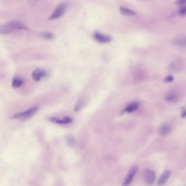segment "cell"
Returning a JSON list of instances; mask_svg holds the SVG:
<instances>
[{"label":"cell","instance_id":"cell-1","mask_svg":"<svg viewBox=\"0 0 186 186\" xmlns=\"http://www.w3.org/2000/svg\"><path fill=\"white\" fill-rule=\"evenodd\" d=\"M25 25L19 21H12L0 25V34H7L19 30H26Z\"/></svg>","mask_w":186,"mask_h":186},{"label":"cell","instance_id":"cell-2","mask_svg":"<svg viewBox=\"0 0 186 186\" xmlns=\"http://www.w3.org/2000/svg\"><path fill=\"white\" fill-rule=\"evenodd\" d=\"M38 110V107H32L31 109H28L22 113H16L15 115L12 116L10 118L12 119L26 121L31 118H32L33 116L34 115Z\"/></svg>","mask_w":186,"mask_h":186},{"label":"cell","instance_id":"cell-3","mask_svg":"<svg viewBox=\"0 0 186 186\" xmlns=\"http://www.w3.org/2000/svg\"><path fill=\"white\" fill-rule=\"evenodd\" d=\"M65 8H66V6L64 3L60 4L57 7L56 10L52 13V15L50 17L49 19L50 20H53L57 19L59 18H60L64 13Z\"/></svg>","mask_w":186,"mask_h":186},{"label":"cell","instance_id":"cell-4","mask_svg":"<svg viewBox=\"0 0 186 186\" xmlns=\"http://www.w3.org/2000/svg\"><path fill=\"white\" fill-rule=\"evenodd\" d=\"M93 37L96 41H97L98 43H101V44L109 43L112 41L111 37L108 36H106V35H103L99 32L94 33Z\"/></svg>","mask_w":186,"mask_h":186},{"label":"cell","instance_id":"cell-5","mask_svg":"<svg viewBox=\"0 0 186 186\" xmlns=\"http://www.w3.org/2000/svg\"><path fill=\"white\" fill-rule=\"evenodd\" d=\"M137 172V167H132L131 169L130 170L127 175L126 176L125 179L124 180V186H127L130 184L131 182H132L133 177L135 176L136 173Z\"/></svg>","mask_w":186,"mask_h":186},{"label":"cell","instance_id":"cell-6","mask_svg":"<svg viewBox=\"0 0 186 186\" xmlns=\"http://www.w3.org/2000/svg\"><path fill=\"white\" fill-rule=\"evenodd\" d=\"M46 73L44 70L41 69L37 68L35 69L32 73V78L36 82L39 81L42 78L45 77Z\"/></svg>","mask_w":186,"mask_h":186},{"label":"cell","instance_id":"cell-7","mask_svg":"<svg viewBox=\"0 0 186 186\" xmlns=\"http://www.w3.org/2000/svg\"><path fill=\"white\" fill-rule=\"evenodd\" d=\"M145 180L148 184H152L156 180V174L153 170H148L145 173Z\"/></svg>","mask_w":186,"mask_h":186},{"label":"cell","instance_id":"cell-8","mask_svg":"<svg viewBox=\"0 0 186 186\" xmlns=\"http://www.w3.org/2000/svg\"><path fill=\"white\" fill-rule=\"evenodd\" d=\"M171 171L170 170H166L160 176L158 181V184L160 186H163L167 182L170 176L171 175Z\"/></svg>","mask_w":186,"mask_h":186},{"label":"cell","instance_id":"cell-9","mask_svg":"<svg viewBox=\"0 0 186 186\" xmlns=\"http://www.w3.org/2000/svg\"><path fill=\"white\" fill-rule=\"evenodd\" d=\"M171 131V128L169 124L165 123L163 124L158 129V133L160 134L163 136L167 135L170 133Z\"/></svg>","mask_w":186,"mask_h":186},{"label":"cell","instance_id":"cell-10","mask_svg":"<svg viewBox=\"0 0 186 186\" xmlns=\"http://www.w3.org/2000/svg\"><path fill=\"white\" fill-rule=\"evenodd\" d=\"M50 121L52 122H54L55 123L57 124H68L72 122V119L71 118L67 117V118H64V119H60L57 118H49Z\"/></svg>","mask_w":186,"mask_h":186},{"label":"cell","instance_id":"cell-11","mask_svg":"<svg viewBox=\"0 0 186 186\" xmlns=\"http://www.w3.org/2000/svg\"><path fill=\"white\" fill-rule=\"evenodd\" d=\"M173 43L175 45L181 47H186V36L180 37L175 39L173 41Z\"/></svg>","mask_w":186,"mask_h":186},{"label":"cell","instance_id":"cell-12","mask_svg":"<svg viewBox=\"0 0 186 186\" xmlns=\"http://www.w3.org/2000/svg\"><path fill=\"white\" fill-rule=\"evenodd\" d=\"M139 104L137 102H133L130 104L128 106L126 107L125 109L124 110V113H131L135 110H136L139 108Z\"/></svg>","mask_w":186,"mask_h":186},{"label":"cell","instance_id":"cell-13","mask_svg":"<svg viewBox=\"0 0 186 186\" xmlns=\"http://www.w3.org/2000/svg\"><path fill=\"white\" fill-rule=\"evenodd\" d=\"M120 12L121 14L125 15V16H132V15H135L136 14V13L134 11L131 10L130 9L124 7H120Z\"/></svg>","mask_w":186,"mask_h":186},{"label":"cell","instance_id":"cell-14","mask_svg":"<svg viewBox=\"0 0 186 186\" xmlns=\"http://www.w3.org/2000/svg\"><path fill=\"white\" fill-rule=\"evenodd\" d=\"M23 83H24V81L21 78H14L12 81V88H20V86L22 85Z\"/></svg>","mask_w":186,"mask_h":186},{"label":"cell","instance_id":"cell-15","mask_svg":"<svg viewBox=\"0 0 186 186\" xmlns=\"http://www.w3.org/2000/svg\"><path fill=\"white\" fill-rule=\"evenodd\" d=\"M165 99L169 102H175L178 100V96L175 93H169L166 95Z\"/></svg>","mask_w":186,"mask_h":186},{"label":"cell","instance_id":"cell-16","mask_svg":"<svg viewBox=\"0 0 186 186\" xmlns=\"http://www.w3.org/2000/svg\"><path fill=\"white\" fill-rule=\"evenodd\" d=\"M41 36L46 39H52L54 38V34L50 32H44L41 34Z\"/></svg>","mask_w":186,"mask_h":186},{"label":"cell","instance_id":"cell-17","mask_svg":"<svg viewBox=\"0 0 186 186\" xmlns=\"http://www.w3.org/2000/svg\"><path fill=\"white\" fill-rule=\"evenodd\" d=\"M174 80V77L171 75H168L165 78L164 81L165 83H171Z\"/></svg>","mask_w":186,"mask_h":186},{"label":"cell","instance_id":"cell-18","mask_svg":"<svg viewBox=\"0 0 186 186\" xmlns=\"http://www.w3.org/2000/svg\"><path fill=\"white\" fill-rule=\"evenodd\" d=\"M179 13L180 15H186V6L182 7V8L180 9L179 11Z\"/></svg>","mask_w":186,"mask_h":186},{"label":"cell","instance_id":"cell-19","mask_svg":"<svg viewBox=\"0 0 186 186\" xmlns=\"http://www.w3.org/2000/svg\"><path fill=\"white\" fill-rule=\"evenodd\" d=\"M176 3L178 5H183L186 4V0H177Z\"/></svg>","mask_w":186,"mask_h":186},{"label":"cell","instance_id":"cell-20","mask_svg":"<svg viewBox=\"0 0 186 186\" xmlns=\"http://www.w3.org/2000/svg\"><path fill=\"white\" fill-rule=\"evenodd\" d=\"M181 116L182 118H186V109H184L181 113Z\"/></svg>","mask_w":186,"mask_h":186}]
</instances>
